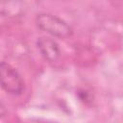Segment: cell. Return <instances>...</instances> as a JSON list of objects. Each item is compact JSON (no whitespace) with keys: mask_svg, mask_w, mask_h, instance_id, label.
Listing matches in <instances>:
<instances>
[{"mask_svg":"<svg viewBox=\"0 0 123 123\" xmlns=\"http://www.w3.org/2000/svg\"><path fill=\"white\" fill-rule=\"evenodd\" d=\"M36 26L55 37L66 38L73 35V28L62 18L50 12H40L35 16Z\"/></svg>","mask_w":123,"mask_h":123,"instance_id":"1","label":"cell"},{"mask_svg":"<svg viewBox=\"0 0 123 123\" xmlns=\"http://www.w3.org/2000/svg\"><path fill=\"white\" fill-rule=\"evenodd\" d=\"M37 48L40 56L48 62H56L62 56V50L59 43L52 37L41 36L36 40Z\"/></svg>","mask_w":123,"mask_h":123,"instance_id":"3","label":"cell"},{"mask_svg":"<svg viewBox=\"0 0 123 123\" xmlns=\"http://www.w3.org/2000/svg\"><path fill=\"white\" fill-rule=\"evenodd\" d=\"M0 84L3 90L12 96H19L25 90V81L19 71L2 61L0 63Z\"/></svg>","mask_w":123,"mask_h":123,"instance_id":"2","label":"cell"}]
</instances>
